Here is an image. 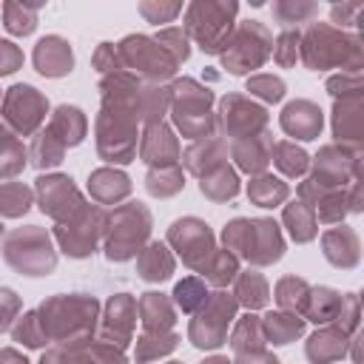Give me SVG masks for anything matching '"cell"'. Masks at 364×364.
Returning a JSON list of instances; mask_svg holds the SVG:
<instances>
[{
	"label": "cell",
	"mask_w": 364,
	"mask_h": 364,
	"mask_svg": "<svg viewBox=\"0 0 364 364\" xmlns=\"http://www.w3.org/2000/svg\"><path fill=\"white\" fill-rule=\"evenodd\" d=\"M236 14V6H213V3H193L188 9V28L202 43L205 51H219L228 46L230 34V17Z\"/></svg>",
	"instance_id": "1"
},
{
	"label": "cell",
	"mask_w": 364,
	"mask_h": 364,
	"mask_svg": "<svg viewBox=\"0 0 364 364\" xmlns=\"http://www.w3.org/2000/svg\"><path fill=\"white\" fill-rule=\"evenodd\" d=\"M40 193H43V210H48L51 216H63V205L65 202L68 208L80 205L74 188H71V179L65 176H54V179H40Z\"/></svg>",
	"instance_id": "6"
},
{
	"label": "cell",
	"mask_w": 364,
	"mask_h": 364,
	"mask_svg": "<svg viewBox=\"0 0 364 364\" xmlns=\"http://www.w3.org/2000/svg\"><path fill=\"white\" fill-rule=\"evenodd\" d=\"M122 54H125L136 68H148V71H154V74H171V65H173V60H168L165 48L154 46V43L145 40V37H128V40L122 43Z\"/></svg>",
	"instance_id": "3"
},
{
	"label": "cell",
	"mask_w": 364,
	"mask_h": 364,
	"mask_svg": "<svg viewBox=\"0 0 364 364\" xmlns=\"http://www.w3.org/2000/svg\"><path fill=\"white\" fill-rule=\"evenodd\" d=\"M233 43H236V46H230V48L225 51V65H228L233 74H242V71H247L250 65H259V63L264 60V54H267V34H264V28H262L256 20L245 23V26L239 28V34H236Z\"/></svg>",
	"instance_id": "2"
},
{
	"label": "cell",
	"mask_w": 364,
	"mask_h": 364,
	"mask_svg": "<svg viewBox=\"0 0 364 364\" xmlns=\"http://www.w3.org/2000/svg\"><path fill=\"white\" fill-rule=\"evenodd\" d=\"M20 51L11 46V43H6V40H0V74H9V71H14L17 65H20Z\"/></svg>",
	"instance_id": "13"
},
{
	"label": "cell",
	"mask_w": 364,
	"mask_h": 364,
	"mask_svg": "<svg viewBox=\"0 0 364 364\" xmlns=\"http://www.w3.org/2000/svg\"><path fill=\"white\" fill-rule=\"evenodd\" d=\"M179 37H182L179 28H171V31H162V34H159V40H173V43H179ZM168 48L176 54L173 60H185V57H188V46H185V43H182V46H168Z\"/></svg>",
	"instance_id": "14"
},
{
	"label": "cell",
	"mask_w": 364,
	"mask_h": 364,
	"mask_svg": "<svg viewBox=\"0 0 364 364\" xmlns=\"http://www.w3.org/2000/svg\"><path fill=\"white\" fill-rule=\"evenodd\" d=\"M205 364H228L225 358H213V361H205Z\"/></svg>",
	"instance_id": "17"
},
{
	"label": "cell",
	"mask_w": 364,
	"mask_h": 364,
	"mask_svg": "<svg viewBox=\"0 0 364 364\" xmlns=\"http://www.w3.org/2000/svg\"><path fill=\"white\" fill-rule=\"evenodd\" d=\"M6 105H9V111H23L14 122H17V128H23V131H31L37 122H40V111H43V100L37 97V91L31 88V85H14L11 88V94H9V100H6Z\"/></svg>",
	"instance_id": "5"
},
{
	"label": "cell",
	"mask_w": 364,
	"mask_h": 364,
	"mask_svg": "<svg viewBox=\"0 0 364 364\" xmlns=\"http://www.w3.org/2000/svg\"><path fill=\"white\" fill-rule=\"evenodd\" d=\"M250 91H256V94H262L264 100H273V102H276V100L282 97V91H284V88H282V82H279V80L256 77V80L250 82Z\"/></svg>",
	"instance_id": "12"
},
{
	"label": "cell",
	"mask_w": 364,
	"mask_h": 364,
	"mask_svg": "<svg viewBox=\"0 0 364 364\" xmlns=\"http://www.w3.org/2000/svg\"><path fill=\"white\" fill-rule=\"evenodd\" d=\"M239 299L247 304V307H259V304H264V282L256 276V273H250L247 279H242V284H239Z\"/></svg>",
	"instance_id": "11"
},
{
	"label": "cell",
	"mask_w": 364,
	"mask_h": 364,
	"mask_svg": "<svg viewBox=\"0 0 364 364\" xmlns=\"http://www.w3.org/2000/svg\"><path fill=\"white\" fill-rule=\"evenodd\" d=\"M0 301H3V290H0ZM9 310H17V299H14V293H9V299H6V304H0V330L9 324Z\"/></svg>",
	"instance_id": "16"
},
{
	"label": "cell",
	"mask_w": 364,
	"mask_h": 364,
	"mask_svg": "<svg viewBox=\"0 0 364 364\" xmlns=\"http://www.w3.org/2000/svg\"><path fill=\"white\" fill-rule=\"evenodd\" d=\"M28 208V191L23 185H6L0 188V210L9 213V216H17V213H26Z\"/></svg>",
	"instance_id": "8"
},
{
	"label": "cell",
	"mask_w": 364,
	"mask_h": 364,
	"mask_svg": "<svg viewBox=\"0 0 364 364\" xmlns=\"http://www.w3.org/2000/svg\"><path fill=\"white\" fill-rule=\"evenodd\" d=\"M34 11H37V9H31V6H11V3L3 6L9 31H14V34H28V31L34 28V23H37Z\"/></svg>",
	"instance_id": "7"
},
{
	"label": "cell",
	"mask_w": 364,
	"mask_h": 364,
	"mask_svg": "<svg viewBox=\"0 0 364 364\" xmlns=\"http://www.w3.org/2000/svg\"><path fill=\"white\" fill-rule=\"evenodd\" d=\"M148 253H151L154 262H151V264H142V276H145V279H165V276L171 273V256L165 253L162 245H151Z\"/></svg>",
	"instance_id": "10"
},
{
	"label": "cell",
	"mask_w": 364,
	"mask_h": 364,
	"mask_svg": "<svg viewBox=\"0 0 364 364\" xmlns=\"http://www.w3.org/2000/svg\"><path fill=\"white\" fill-rule=\"evenodd\" d=\"M202 301H205V287L196 279H185V282L176 284V304L182 310H193Z\"/></svg>",
	"instance_id": "9"
},
{
	"label": "cell",
	"mask_w": 364,
	"mask_h": 364,
	"mask_svg": "<svg viewBox=\"0 0 364 364\" xmlns=\"http://www.w3.org/2000/svg\"><path fill=\"white\" fill-rule=\"evenodd\" d=\"M176 11H179V6H159V9H154V6H142V14H148L154 23L168 20V17H173Z\"/></svg>",
	"instance_id": "15"
},
{
	"label": "cell",
	"mask_w": 364,
	"mask_h": 364,
	"mask_svg": "<svg viewBox=\"0 0 364 364\" xmlns=\"http://www.w3.org/2000/svg\"><path fill=\"white\" fill-rule=\"evenodd\" d=\"M34 63H37L40 74L60 77V74L71 71V48L60 37H46V40H40V46L34 51Z\"/></svg>",
	"instance_id": "4"
}]
</instances>
